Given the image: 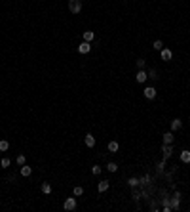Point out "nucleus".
Listing matches in <instances>:
<instances>
[{"instance_id": "f257e3e1", "label": "nucleus", "mask_w": 190, "mask_h": 212, "mask_svg": "<svg viewBox=\"0 0 190 212\" xmlns=\"http://www.w3.org/2000/svg\"><path fill=\"white\" fill-rule=\"evenodd\" d=\"M68 10H70V14H80L82 2L80 0H68Z\"/></svg>"}, {"instance_id": "f03ea898", "label": "nucleus", "mask_w": 190, "mask_h": 212, "mask_svg": "<svg viewBox=\"0 0 190 212\" xmlns=\"http://www.w3.org/2000/svg\"><path fill=\"white\" fill-rule=\"evenodd\" d=\"M65 210H74L76 208V199L74 197H68V199H65Z\"/></svg>"}, {"instance_id": "7ed1b4c3", "label": "nucleus", "mask_w": 190, "mask_h": 212, "mask_svg": "<svg viewBox=\"0 0 190 212\" xmlns=\"http://www.w3.org/2000/svg\"><path fill=\"white\" fill-rule=\"evenodd\" d=\"M162 153H163V159H169L173 153V145L171 143H163L162 145Z\"/></svg>"}, {"instance_id": "20e7f679", "label": "nucleus", "mask_w": 190, "mask_h": 212, "mask_svg": "<svg viewBox=\"0 0 190 212\" xmlns=\"http://www.w3.org/2000/svg\"><path fill=\"white\" fill-rule=\"evenodd\" d=\"M160 57H162L163 61H169L173 57V52L169 50V48H162V50H160Z\"/></svg>"}, {"instance_id": "39448f33", "label": "nucleus", "mask_w": 190, "mask_h": 212, "mask_svg": "<svg viewBox=\"0 0 190 212\" xmlns=\"http://www.w3.org/2000/svg\"><path fill=\"white\" fill-rule=\"evenodd\" d=\"M146 79H148V75H146V71H145V69H139V73H137L135 80H137L139 84H145V82H146Z\"/></svg>"}, {"instance_id": "423d86ee", "label": "nucleus", "mask_w": 190, "mask_h": 212, "mask_svg": "<svg viewBox=\"0 0 190 212\" xmlns=\"http://www.w3.org/2000/svg\"><path fill=\"white\" fill-rule=\"evenodd\" d=\"M145 97L146 99H154V97H156V88L154 86H146L145 88Z\"/></svg>"}, {"instance_id": "0eeeda50", "label": "nucleus", "mask_w": 190, "mask_h": 212, "mask_svg": "<svg viewBox=\"0 0 190 212\" xmlns=\"http://www.w3.org/2000/svg\"><path fill=\"white\" fill-rule=\"evenodd\" d=\"M90 50H91V44H90V42H86V40L78 46V52H80V54H90Z\"/></svg>"}, {"instance_id": "6e6552de", "label": "nucleus", "mask_w": 190, "mask_h": 212, "mask_svg": "<svg viewBox=\"0 0 190 212\" xmlns=\"http://www.w3.org/2000/svg\"><path fill=\"white\" fill-rule=\"evenodd\" d=\"M84 142H86V145H87V147H95V136H93V134H86Z\"/></svg>"}, {"instance_id": "1a4fd4ad", "label": "nucleus", "mask_w": 190, "mask_h": 212, "mask_svg": "<svg viewBox=\"0 0 190 212\" xmlns=\"http://www.w3.org/2000/svg\"><path fill=\"white\" fill-rule=\"evenodd\" d=\"M19 172H21V176H25V178H29V176L32 174V168L29 164H23L21 168H19Z\"/></svg>"}, {"instance_id": "9d476101", "label": "nucleus", "mask_w": 190, "mask_h": 212, "mask_svg": "<svg viewBox=\"0 0 190 212\" xmlns=\"http://www.w3.org/2000/svg\"><path fill=\"white\" fill-rule=\"evenodd\" d=\"M182 126V120L181 119H173L171 120V132H175V130H181Z\"/></svg>"}, {"instance_id": "9b49d317", "label": "nucleus", "mask_w": 190, "mask_h": 212, "mask_svg": "<svg viewBox=\"0 0 190 212\" xmlns=\"http://www.w3.org/2000/svg\"><path fill=\"white\" fill-rule=\"evenodd\" d=\"M173 139H175L173 138V132H165L163 134V143H171L173 145Z\"/></svg>"}, {"instance_id": "f8f14e48", "label": "nucleus", "mask_w": 190, "mask_h": 212, "mask_svg": "<svg viewBox=\"0 0 190 212\" xmlns=\"http://www.w3.org/2000/svg\"><path fill=\"white\" fill-rule=\"evenodd\" d=\"M84 40H86V42L95 40V32L93 31H86V32H84Z\"/></svg>"}, {"instance_id": "ddd939ff", "label": "nucleus", "mask_w": 190, "mask_h": 212, "mask_svg": "<svg viewBox=\"0 0 190 212\" xmlns=\"http://www.w3.org/2000/svg\"><path fill=\"white\" fill-rule=\"evenodd\" d=\"M42 193H44V195H50L51 193V184H48V182H46V184H42Z\"/></svg>"}, {"instance_id": "4468645a", "label": "nucleus", "mask_w": 190, "mask_h": 212, "mask_svg": "<svg viewBox=\"0 0 190 212\" xmlns=\"http://www.w3.org/2000/svg\"><path fill=\"white\" fill-rule=\"evenodd\" d=\"M181 161L188 164V162H190V151H186V149H185V151L181 153Z\"/></svg>"}, {"instance_id": "2eb2a0df", "label": "nucleus", "mask_w": 190, "mask_h": 212, "mask_svg": "<svg viewBox=\"0 0 190 212\" xmlns=\"http://www.w3.org/2000/svg\"><path fill=\"white\" fill-rule=\"evenodd\" d=\"M107 189H109V182H107V180H101L99 182V191L103 193V191H107Z\"/></svg>"}, {"instance_id": "dca6fc26", "label": "nucleus", "mask_w": 190, "mask_h": 212, "mask_svg": "<svg viewBox=\"0 0 190 212\" xmlns=\"http://www.w3.org/2000/svg\"><path fill=\"white\" fill-rule=\"evenodd\" d=\"M15 162H17V166H23V164H27V159H25V155H17Z\"/></svg>"}, {"instance_id": "f3484780", "label": "nucleus", "mask_w": 190, "mask_h": 212, "mask_svg": "<svg viewBox=\"0 0 190 212\" xmlns=\"http://www.w3.org/2000/svg\"><path fill=\"white\" fill-rule=\"evenodd\" d=\"M10 149V142H6V139H0V151H8Z\"/></svg>"}, {"instance_id": "a211bd4d", "label": "nucleus", "mask_w": 190, "mask_h": 212, "mask_svg": "<svg viewBox=\"0 0 190 212\" xmlns=\"http://www.w3.org/2000/svg\"><path fill=\"white\" fill-rule=\"evenodd\" d=\"M107 170L109 172H118V164L116 162H109V164H107Z\"/></svg>"}, {"instance_id": "6ab92c4d", "label": "nucleus", "mask_w": 190, "mask_h": 212, "mask_svg": "<svg viewBox=\"0 0 190 212\" xmlns=\"http://www.w3.org/2000/svg\"><path fill=\"white\" fill-rule=\"evenodd\" d=\"M91 174H93V176H99L101 174V166L99 164H93V166H91Z\"/></svg>"}, {"instance_id": "aec40b11", "label": "nucleus", "mask_w": 190, "mask_h": 212, "mask_svg": "<svg viewBox=\"0 0 190 212\" xmlns=\"http://www.w3.org/2000/svg\"><path fill=\"white\" fill-rule=\"evenodd\" d=\"M179 201H181V199H175V197L171 199V203H169V204H171L173 210H179Z\"/></svg>"}, {"instance_id": "412c9836", "label": "nucleus", "mask_w": 190, "mask_h": 212, "mask_svg": "<svg viewBox=\"0 0 190 212\" xmlns=\"http://www.w3.org/2000/svg\"><path fill=\"white\" fill-rule=\"evenodd\" d=\"M152 46H154V50H162V48H163V42L162 40H154V44H152Z\"/></svg>"}, {"instance_id": "4be33fe9", "label": "nucleus", "mask_w": 190, "mask_h": 212, "mask_svg": "<svg viewBox=\"0 0 190 212\" xmlns=\"http://www.w3.org/2000/svg\"><path fill=\"white\" fill-rule=\"evenodd\" d=\"M74 195H76V197L84 195V187H82V185H76V187H74Z\"/></svg>"}, {"instance_id": "5701e85b", "label": "nucleus", "mask_w": 190, "mask_h": 212, "mask_svg": "<svg viewBox=\"0 0 190 212\" xmlns=\"http://www.w3.org/2000/svg\"><path fill=\"white\" fill-rule=\"evenodd\" d=\"M10 162H12V161H10L8 157H4L2 161H0V166H2V168H8V166H10Z\"/></svg>"}, {"instance_id": "b1692460", "label": "nucleus", "mask_w": 190, "mask_h": 212, "mask_svg": "<svg viewBox=\"0 0 190 212\" xmlns=\"http://www.w3.org/2000/svg\"><path fill=\"white\" fill-rule=\"evenodd\" d=\"M109 151H112V153L118 151V142H110L109 143Z\"/></svg>"}, {"instance_id": "393cba45", "label": "nucleus", "mask_w": 190, "mask_h": 212, "mask_svg": "<svg viewBox=\"0 0 190 212\" xmlns=\"http://www.w3.org/2000/svg\"><path fill=\"white\" fill-rule=\"evenodd\" d=\"M135 65H137V69H145L146 61H145V59H137V61H135Z\"/></svg>"}, {"instance_id": "a878e982", "label": "nucleus", "mask_w": 190, "mask_h": 212, "mask_svg": "<svg viewBox=\"0 0 190 212\" xmlns=\"http://www.w3.org/2000/svg\"><path fill=\"white\" fill-rule=\"evenodd\" d=\"M146 75H148V79H152V80H156V79H158V73H156V71H154V69H150V71H148V73H146Z\"/></svg>"}, {"instance_id": "bb28decb", "label": "nucleus", "mask_w": 190, "mask_h": 212, "mask_svg": "<svg viewBox=\"0 0 190 212\" xmlns=\"http://www.w3.org/2000/svg\"><path fill=\"white\" fill-rule=\"evenodd\" d=\"M127 184L131 185V187H135V185H139V184H141V182H139V180H137V178H129V182H127Z\"/></svg>"}]
</instances>
